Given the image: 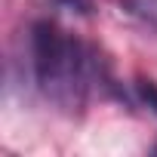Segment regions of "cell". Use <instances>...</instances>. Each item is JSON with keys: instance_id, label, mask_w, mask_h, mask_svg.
Returning <instances> with one entry per match:
<instances>
[{"instance_id": "1", "label": "cell", "mask_w": 157, "mask_h": 157, "mask_svg": "<svg viewBox=\"0 0 157 157\" xmlns=\"http://www.w3.org/2000/svg\"><path fill=\"white\" fill-rule=\"evenodd\" d=\"M34 74L40 90L62 108L83 102L86 90V52L74 37H68L56 22H37L31 34Z\"/></svg>"}, {"instance_id": "2", "label": "cell", "mask_w": 157, "mask_h": 157, "mask_svg": "<svg viewBox=\"0 0 157 157\" xmlns=\"http://www.w3.org/2000/svg\"><path fill=\"white\" fill-rule=\"evenodd\" d=\"M123 10L136 19H142L145 25L157 28V0H120Z\"/></svg>"}, {"instance_id": "3", "label": "cell", "mask_w": 157, "mask_h": 157, "mask_svg": "<svg viewBox=\"0 0 157 157\" xmlns=\"http://www.w3.org/2000/svg\"><path fill=\"white\" fill-rule=\"evenodd\" d=\"M136 86H139V96H142V102H145V105H148V108L157 114V83H154V80H139Z\"/></svg>"}, {"instance_id": "4", "label": "cell", "mask_w": 157, "mask_h": 157, "mask_svg": "<svg viewBox=\"0 0 157 157\" xmlns=\"http://www.w3.org/2000/svg\"><path fill=\"white\" fill-rule=\"evenodd\" d=\"M68 6H74L77 13H90V0H65Z\"/></svg>"}]
</instances>
